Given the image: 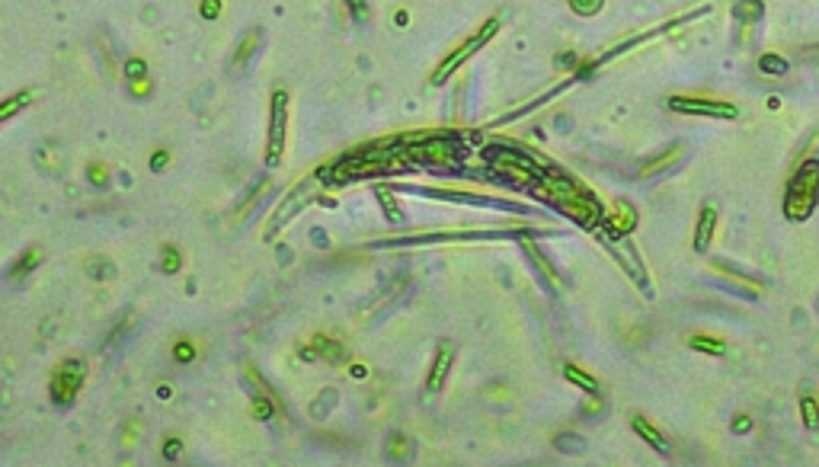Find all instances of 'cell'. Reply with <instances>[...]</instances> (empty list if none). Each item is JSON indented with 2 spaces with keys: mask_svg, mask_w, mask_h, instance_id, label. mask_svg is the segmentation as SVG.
I'll return each instance as SVG.
<instances>
[{
  "mask_svg": "<svg viewBox=\"0 0 819 467\" xmlns=\"http://www.w3.org/2000/svg\"><path fill=\"white\" fill-rule=\"evenodd\" d=\"M758 68H762L765 74H778V77H781V74L788 71V61H784V58H778V55H762Z\"/></svg>",
  "mask_w": 819,
  "mask_h": 467,
  "instance_id": "obj_24",
  "label": "cell"
},
{
  "mask_svg": "<svg viewBox=\"0 0 819 467\" xmlns=\"http://www.w3.org/2000/svg\"><path fill=\"white\" fill-rule=\"evenodd\" d=\"M285 125H288V93L276 90L272 93V112H269V148H266V164L279 166L285 154Z\"/></svg>",
  "mask_w": 819,
  "mask_h": 467,
  "instance_id": "obj_3",
  "label": "cell"
},
{
  "mask_svg": "<svg viewBox=\"0 0 819 467\" xmlns=\"http://www.w3.org/2000/svg\"><path fill=\"white\" fill-rule=\"evenodd\" d=\"M80 381H84V362H77V358H64L55 372H52L48 394H52V400H55L58 406H71L74 397H77V390H80Z\"/></svg>",
  "mask_w": 819,
  "mask_h": 467,
  "instance_id": "obj_4",
  "label": "cell"
},
{
  "mask_svg": "<svg viewBox=\"0 0 819 467\" xmlns=\"http://www.w3.org/2000/svg\"><path fill=\"white\" fill-rule=\"evenodd\" d=\"M714 228H717V208L704 205L701 214H698V228H694V250H698V253H708Z\"/></svg>",
  "mask_w": 819,
  "mask_h": 467,
  "instance_id": "obj_10",
  "label": "cell"
},
{
  "mask_svg": "<svg viewBox=\"0 0 819 467\" xmlns=\"http://www.w3.org/2000/svg\"><path fill=\"white\" fill-rule=\"evenodd\" d=\"M563 374H567V378L573 381L576 388L589 390V394H595V390H599V384H595V378H592V374H586V372H579L576 365H567V368H563Z\"/></svg>",
  "mask_w": 819,
  "mask_h": 467,
  "instance_id": "obj_18",
  "label": "cell"
},
{
  "mask_svg": "<svg viewBox=\"0 0 819 467\" xmlns=\"http://www.w3.org/2000/svg\"><path fill=\"white\" fill-rule=\"evenodd\" d=\"M221 10V0H202V16H208V19H214Z\"/></svg>",
  "mask_w": 819,
  "mask_h": 467,
  "instance_id": "obj_30",
  "label": "cell"
},
{
  "mask_svg": "<svg viewBox=\"0 0 819 467\" xmlns=\"http://www.w3.org/2000/svg\"><path fill=\"white\" fill-rule=\"evenodd\" d=\"M528 253H531V260H535V262H538V266H541V269H544V272H547V278H551L554 285H557V272H554V269H551V262L544 260V253H541V250H535V246L528 244Z\"/></svg>",
  "mask_w": 819,
  "mask_h": 467,
  "instance_id": "obj_27",
  "label": "cell"
},
{
  "mask_svg": "<svg viewBox=\"0 0 819 467\" xmlns=\"http://www.w3.org/2000/svg\"><path fill=\"white\" fill-rule=\"evenodd\" d=\"M378 198H381V205H384V212H387V221L400 224V221H403V212H400V208H397V202H394V198H391V192L378 189Z\"/></svg>",
  "mask_w": 819,
  "mask_h": 467,
  "instance_id": "obj_23",
  "label": "cell"
},
{
  "mask_svg": "<svg viewBox=\"0 0 819 467\" xmlns=\"http://www.w3.org/2000/svg\"><path fill=\"white\" fill-rule=\"evenodd\" d=\"M819 205V160H804L790 176L784 192V214L790 221H806Z\"/></svg>",
  "mask_w": 819,
  "mask_h": 467,
  "instance_id": "obj_2",
  "label": "cell"
},
{
  "mask_svg": "<svg viewBox=\"0 0 819 467\" xmlns=\"http://www.w3.org/2000/svg\"><path fill=\"white\" fill-rule=\"evenodd\" d=\"M669 109L688 116H714V119H736V106L724 100H692V96H672Z\"/></svg>",
  "mask_w": 819,
  "mask_h": 467,
  "instance_id": "obj_6",
  "label": "cell"
},
{
  "mask_svg": "<svg viewBox=\"0 0 819 467\" xmlns=\"http://www.w3.org/2000/svg\"><path fill=\"white\" fill-rule=\"evenodd\" d=\"M410 154L419 157V160H429V164H448L451 154H455V148H451L448 141H426V144L410 148Z\"/></svg>",
  "mask_w": 819,
  "mask_h": 467,
  "instance_id": "obj_11",
  "label": "cell"
},
{
  "mask_svg": "<svg viewBox=\"0 0 819 467\" xmlns=\"http://www.w3.org/2000/svg\"><path fill=\"white\" fill-rule=\"evenodd\" d=\"M90 176H93V182H96V186H102V182H106V176H109V173H106V166H102V170H100V166H90Z\"/></svg>",
  "mask_w": 819,
  "mask_h": 467,
  "instance_id": "obj_31",
  "label": "cell"
},
{
  "mask_svg": "<svg viewBox=\"0 0 819 467\" xmlns=\"http://www.w3.org/2000/svg\"><path fill=\"white\" fill-rule=\"evenodd\" d=\"M682 154H685V144H672L669 151L662 154V157H656V160H650V164L640 170V176L644 180H650V176H656V173H662V170H669V166H676L678 160H682Z\"/></svg>",
  "mask_w": 819,
  "mask_h": 467,
  "instance_id": "obj_15",
  "label": "cell"
},
{
  "mask_svg": "<svg viewBox=\"0 0 819 467\" xmlns=\"http://www.w3.org/2000/svg\"><path fill=\"white\" fill-rule=\"evenodd\" d=\"M538 196L554 202V208L570 214V218H573L576 224H583V228L599 224V218H602V205L595 202V196L567 173H551L544 180L541 189H538Z\"/></svg>",
  "mask_w": 819,
  "mask_h": 467,
  "instance_id": "obj_1",
  "label": "cell"
},
{
  "mask_svg": "<svg viewBox=\"0 0 819 467\" xmlns=\"http://www.w3.org/2000/svg\"><path fill=\"white\" fill-rule=\"evenodd\" d=\"M490 154H493V157H490V166H493L499 176H512V180H519V182H528L535 176V164L525 160L522 154H506V151H490Z\"/></svg>",
  "mask_w": 819,
  "mask_h": 467,
  "instance_id": "obj_7",
  "label": "cell"
},
{
  "mask_svg": "<svg viewBox=\"0 0 819 467\" xmlns=\"http://www.w3.org/2000/svg\"><path fill=\"white\" fill-rule=\"evenodd\" d=\"M36 262H39V246H32L29 253H23V260H20V266H16V269H13V272H10V276H13V278H16V276H20V272L32 269V266H36Z\"/></svg>",
  "mask_w": 819,
  "mask_h": 467,
  "instance_id": "obj_26",
  "label": "cell"
},
{
  "mask_svg": "<svg viewBox=\"0 0 819 467\" xmlns=\"http://www.w3.org/2000/svg\"><path fill=\"white\" fill-rule=\"evenodd\" d=\"M307 196H311V182H301L298 189H295L292 196H288V202H285V208H279V212L272 214V221H269V230H266L269 237H272V234H276V230H279V224H285V221H288V218H292L295 212H298V208H301V202H304Z\"/></svg>",
  "mask_w": 819,
  "mask_h": 467,
  "instance_id": "obj_9",
  "label": "cell"
},
{
  "mask_svg": "<svg viewBox=\"0 0 819 467\" xmlns=\"http://www.w3.org/2000/svg\"><path fill=\"white\" fill-rule=\"evenodd\" d=\"M692 349H698V352H710V356H724V342L708 340V336H692Z\"/></svg>",
  "mask_w": 819,
  "mask_h": 467,
  "instance_id": "obj_22",
  "label": "cell"
},
{
  "mask_svg": "<svg viewBox=\"0 0 819 467\" xmlns=\"http://www.w3.org/2000/svg\"><path fill=\"white\" fill-rule=\"evenodd\" d=\"M260 42H263V32H260V29H250V32H247L244 39H240V45H237L234 58H231V68H234V71H244L247 61H250V58L256 55Z\"/></svg>",
  "mask_w": 819,
  "mask_h": 467,
  "instance_id": "obj_13",
  "label": "cell"
},
{
  "mask_svg": "<svg viewBox=\"0 0 819 467\" xmlns=\"http://www.w3.org/2000/svg\"><path fill=\"white\" fill-rule=\"evenodd\" d=\"M304 356H320L323 362H343V346L327 340V336H317V340L311 342V349H304Z\"/></svg>",
  "mask_w": 819,
  "mask_h": 467,
  "instance_id": "obj_16",
  "label": "cell"
},
{
  "mask_svg": "<svg viewBox=\"0 0 819 467\" xmlns=\"http://www.w3.org/2000/svg\"><path fill=\"white\" fill-rule=\"evenodd\" d=\"M29 100H32V93H29V90H23V93H16V96H10L7 103L0 106V119L7 122V119H10V116H13V112H16V109H23V106H29Z\"/></svg>",
  "mask_w": 819,
  "mask_h": 467,
  "instance_id": "obj_19",
  "label": "cell"
},
{
  "mask_svg": "<svg viewBox=\"0 0 819 467\" xmlns=\"http://www.w3.org/2000/svg\"><path fill=\"white\" fill-rule=\"evenodd\" d=\"M602 3H605V0H570V10L579 16H595L602 10Z\"/></svg>",
  "mask_w": 819,
  "mask_h": 467,
  "instance_id": "obj_25",
  "label": "cell"
},
{
  "mask_svg": "<svg viewBox=\"0 0 819 467\" xmlns=\"http://www.w3.org/2000/svg\"><path fill=\"white\" fill-rule=\"evenodd\" d=\"M451 362H455V349H451L448 342H442L439 352H435L432 372H429V378H426V390H429V394L442 390V384H445V378H448V372H451Z\"/></svg>",
  "mask_w": 819,
  "mask_h": 467,
  "instance_id": "obj_8",
  "label": "cell"
},
{
  "mask_svg": "<svg viewBox=\"0 0 819 467\" xmlns=\"http://www.w3.org/2000/svg\"><path fill=\"white\" fill-rule=\"evenodd\" d=\"M634 224H637V212H634L627 202H618V205H614L611 221H608L605 228H608V234H611V237H624L627 230H634Z\"/></svg>",
  "mask_w": 819,
  "mask_h": 467,
  "instance_id": "obj_12",
  "label": "cell"
},
{
  "mask_svg": "<svg viewBox=\"0 0 819 467\" xmlns=\"http://www.w3.org/2000/svg\"><path fill=\"white\" fill-rule=\"evenodd\" d=\"M384 452H387V458H391V461H407L410 458V442L403 436H394Z\"/></svg>",
  "mask_w": 819,
  "mask_h": 467,
  "instance_id": "obj_21",
  "label": "cell"
},
{
  "mask_svg": "<svg viewBox=\"0 0 819 467\" xmlns=\"http://www.w3.org/2000/svg\"><path fill=\"white\" fill-rule=\"evenodd\" d=\"M736 16L746 19V23H756L758 16H762V3H758V0H740V3H736Z\"/></svg>",
  "mask_w": 819,
  "mask_h": 467,
  "instance_id": "obj_20",
  "label": "cell"
},
{
  "mask_svg": "<svg viewBox=\"0 0 819 467\" xmlns=\"http://www.w3.org/2000/svg\"><path fill=\"white\" fill-rule=\"evenodd\" d=\"M164 269L166 272H176V269H180V253H176L173 246H164Z\"/></svg>",
  "mask_w": 819,
  "mask_h": 467,
  "instance_id": "obj_29",
  "label": "cell"
},
{
  "mask_svg": "<svg viewBox=\"0 0 819 467\" xmlns=\"http://www.w3.org/2000/svg\"><path fill=\"white\" fill-rule=\"evenodd\" d=\"M800 420H804V426L810 429V432H819V404L806 394L800 397Z\"/></svg>",
  "mask_w": 819,
  "mask_h": 467,
  "instance_id": "obj_17",
  "label": "cell"
},
{
  "mask_svg": "<svg viewBox=\"0 0 819 467\" xmlns=\"http://www.w3.org/2000/svg\"><path fill=\"white\" fill-rule=\"evenodd\" d=\"M497 29H499V23H497V19H490V23L483 26L481 32H474V35L465 42V45L455 48V55H448L445 61L439 64V71H432V84H445V80H448L451 74H455L458 68H461V64H465L467 58L474 55V52H481V48L487 45V42L493 39V35H497Z\"/></svg>",
  "mask_w": 819,
  "mask_h": 467,
  "instance_id": "obj_5",
  "label": "cell"
},
{
  "mask_svg": "<svg viewBox=\"0 0 819 467\" xmlns=\"http://www.w3.org/2000/svg\"><path fill=\"white\" fill-rule=\"evenodd\" d=\"M630 426H634V432H637V436L644 438V442L650 445L653 452H660V454H669V442H666V438L660 436V429H656V426H650V422H646L644 416H634V420H630Z\"/></svg>",
  "mask_w": 819,
  "mask_h": 467,
  "instance_id": "obj_14",
  "label": "cell"
},
{
  "mask_svg": "<svg viewBox=\"0 0 819 467\" xmlns=\"http://www.w3.org/2000/svg\"><path fill=\"white\" fill-rule=\"evenodd\" d=\"M272 410H276V406H272V400H269V397H260V400H253V413H256L260 420H269V416H272Z\"/></svg>",
  "mask_w": 819,
  "mask_h": 467,
  "instance_id": "obj_28",
  "label": "cell"
},
{
  "mask_svg": "<svg viewBox=\"0 0 819 467\" xmlns=\"http://www.w3.org/2000/svg\"><path fill=\"white\" fill-rule=\"evenodd\" d=\"M176 452H180V445H176V442L166 445V458H176Z\"/></svg>",
  "mask_w": 819,
  "mask_h": 467,
  "instance_id": "obj_32",
  "label": "cell"
}]
</instances>
